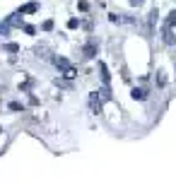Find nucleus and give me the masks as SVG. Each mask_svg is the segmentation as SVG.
Returning <instances> with one entry per match:
<instances>
[{"instance_id":"nucleus-1","label":"nucleus","mask_w":176,"mask_h":183,"mask_svg":"<svg viewBox=\"0 0 176 183\" xmlns=\"http://www.w3.org/2000/svg\"><path fill=\"white\" fill-rule=\"evenodd\" d=\"M89 109H92V113H102V99L97 96V92L89 94Z\"/></svg>"},{"instance_id":"nucleus-2","label":"nucleus","mask_w":176,"mask_h":183,"mask_svg":"<svg viewBox=\"0 0 176 183\" xmlns=\"http://www.w3.org/2000/svg\"><path fill=\"white\" fill-rule=\"evenodd\" d=\"M97 68H99V73H102V82L109 84V82H111V75H109V68H106V63H104V60H99V63H97Z\"/></svg>"},{"instance_id":"nucleus-3","label":"nucleus","mask_w":176,"mask_h":183,"mask_svg":"<svg viewBox=\"0 0 176 183\" xmlns=\"http://www.w3.org/2000/svg\"><path fill=\"white\" fill-rule=\"evenodd\" d=\"M36 10H39V5H36V2H27L24 7H19V15H34Z\"/></svg>"},{"instance_id":"nucleus-4","label":"nucleus","mask_w":176,"mask_h":183,"mask_svg":"<svg viewBox=\"0 0 176 183\" xmlns=\"http://www.w3.org/2000/svg\"><path fill=\"white\" fill-rule=\"evenodd\" d=\"M84 58H94V55H97V44H94V41H89V44L84 46Z\"/></svg>"},{"instance_id":"nucleus-5","label":"nucleus","mask_w":176,"mask_h":183,"mask_svg":"<svg viewBox=\"0 0 176 183\" xmlns=\"http://www.w3.org/2000/svg\"><path fill=\"white\" fill-rule=\"evenodd\" d=\"M130 96H133V99H138V101H145V99H147V92H145V89H135V87H133Z\"/></svg>"},{"instance_id":"nucleus-6","label":"nucleus","mask_w":176,"mask_h":183,"mask_svg":"<svg viewBox=\"0 0 176 183\" xmlns=\"http://www.w3.org/2000/svg\"><path fill=\"white\" fill-rule=\"evenodd\" d=\"M75 77H77V70L68 65V68H65V80H75Z\"/></svg>"},{"instance_id":"nucleus-7","label":"nucleus","mask_w":176,"mask_h":183,"mask_svg":"<svg viewBox=\"0 0 176 183\" xmlns=\"http://www.w3.org/2000/svg\"><path fill=\"white\" fill-rule=\"evenodd\" d=\"M5 51L7 53H19V46L17 44H5Z\"/></svg>"},{"instance_id":"nucleus-8","label":"nucleus","mask_w":176,"mask_h":183,"mask_svg":"<svg viewBox=\"0 0 176 183\" xmlns=\"http://www.w3.org/2000/svg\"><path fill=\"white\" fill-rule=\"evenodd\" d=\"M167 27H176V10H171V15L167 19Z\"/></svg>"},{"instance_id":"nucleus-9","label":"nucleus","mask_w":176,"mask_h":183,"mask_svg":"<svg viewBox=\"0 0 176 183\" xmlns=\"http://www.w3.org/2000/svg\"><path fill=\"white\" fill-rule=\"evenodd\" d=\"M53 63H56L58 68H63V70H65V68H68V65H70V63H68V60H65V58H53Z\"/></svg>"},{"instance_id":"nucleus-10","label":"nucleus","mask_w":176,"mask_h":183,"mask_svg":"<svg viewBox=\"0 0 176 183\" xmlns=\"http://www.w3.org/2000/svg\"><path fill=\"white\" fill-rule=\"evenodd\" d=\"M10 111H24V106L19 101H10Z\"/></svg>"},{"instance_id":"nucleus-11","label":"nucleus","mask_w":176,"mask_h":183,"mask_svg":"<svg viewBox=\"0 0 176 183\" xmlns=\"http://www.w3.org/2000/svg\"><path fill=\"white\" fill-rule=\"evenodd\" d=\"M77 27H80V19H68V29H77Z\"/></svg>"},{"instance_id":"nucleus-12","label":"nucleus","mask_w":176,"mask_h":183,"mask_svg":"<svg viewBox=\"0 0 176 183\" xmlns=\"http://www.w3.org/2000/svg\"><path fill=\"white\" fill-rule=\"evenodd\" d=\"M41 29H44V31H51V29H53V19H46V22L41 24Z\"/></svg>"},{"instance_id":"nucleus-13","label":"nucleus","mask_w":176,"mask_h":183,"mask_svg":"<svg viewBox=\"0 0 176 183\" xmlns=\"http://www.w3.org/2000/svg\"><path fill=\"white\" fill-rule=\"evenodd\" d=\"M109 19H111L113 24H118V22H123V19H121V15H116V12H111V15H109Z\"/></svg>"},{"instance_id":"nucleus-14","label":"nucleus","mask_w":176,"mask_h":183,"mask_svg":"<svg viewBox=\"0 0 176 183\" xmlns=\"http://www.w3.org/2000/svg\"><path fill=\"white\" fill-rule=\"evenodd\" d=\"M24 31H27V34H31V36H34V34H36V27H31V24H24Z\"/></svg>"},{"instance_id":"nucleus-15","label":"nucleus","mask_w":176,"mask_h":183,"mask_svg":"<svg viewBox=\"0 0 176 183\" xmlns=\"http://www.w3.org/2000/svg\"><path fill=\"white\" fill-rule=\"evenodd\" d=\"M77 7H80V10H82V12H84V10H89V5H87L84 0H80V2H77Z\"/></svg>"},{"instance_id":"nucleus-16","label":"nucleus","mask_w":176,"mask_h":183,"mask_svg":"<svg viewBox=\"0 0 176 183\" xmlns=\"http://www.w3.org/2000/svg\"><path fill=\"white\" fill-rule=\"evenodd\" d=\"M140 2H142V0H130V5H140Z\"/></svg>"}]
</instances>
